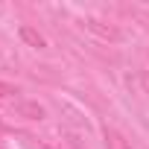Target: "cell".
<instances>
[{"label":"cell","instance_id":"4","mask_svg":"<svg viewBox=\"0 0 149 149\" xmlns=\"http://www.w3.org/2000/svg\"><path fill=\"white\" fill-rule=\"evenodd\" d=\"M21 111L29 114V120H41V117H44V108H41V105H21Z\"/></svg>","mask_w":149,"mask_h":149},{"label":"cell","instance_id":"2","mask_svg":"<svg viewBox=\"0 0 149 149\" xmlns=\"http://www.w3.org/2000/svg\"><path fill=\"white\" fill-rule=\"evenodd\" d=\"M85 26H88L91 32H97V35H102V38H111V41H117V38H120V32H117L114 26H102L100 21H85Z\"/></svg>","mask_w":149,"mask_h":149},{"label":"cell","instance_id":"1","mask_svg":"<svg viewBox=\"0 0 149 149\" xmlns=\"http://www.w3.org/2000/svg\"><path fill=\"white\" fill-rule=\"evenodd\" d=\"M105 149H132V143H129V137L123 134V132H117V129H111V126H105Z\"/></svg>","mask_w":149,"mask_h":149},{"label":"cell","instance_id":"5","mask_svg":"<svg viewBox=\"0 0 149 149\" xmlns=\"http://www.w3.org/2000/svg\"><path fill=\"white\" fill-rule=\"evenodd\" d=\"M9 94H15V88H12L9 82H0V100H6Z\"/></svg>","mask_w":149,"mask_h":149},{"label":"cell","instance_id":"3","mask_svg":"<svg viewBox=\"0 0 149 149\" xmlns=\"http://www.w3.org/2000/svg\"><path fill=\"white\" fill-rule=\"evenodd\" d=\"M21 38H24V41H26L29 47H38V50H41V47H47L44 35H41V32H35L32 26H21Z\"/></svg>","mask_w":149,"mask_h":149}]
</instances>
